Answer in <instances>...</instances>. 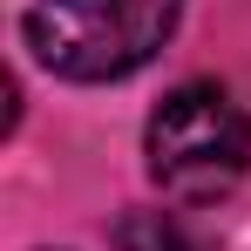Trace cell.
<instances>
[{
	"mask_svg": "<svg viewBox=\"0 0 251 251\" xmlns=\"http://www.w3.org/2000/svg\"><path fill=\"white\" fill-rule=\"evenodd\" d=\"M143 156H150V183L170 204H217L251 170V116L231 88L183 82L156 102L143 129Z\"/></svg>",
	"mask_w": 251,
	"mask_h": 251,
	"instance_id": "6da1fadb",
	"label": "cell"
},
{
	"mask_svg": "<svg viewBox=\"0 0 251 251\" xmlns=\"http://www.w3.org/2000/svg\"><path fill=\"white\" fill-rule=\"evenodd\" d=\"M183 21V0H34L21 34L61 82H123L156 61Z\"/></svg>",
	"mask_w": 251,
	"mask_h": 251,
	"instance_id": "7a4b0ae2",
	"label": "cell"
},
{
	"mask_svg": "<svg viewBox=\"0 0 251 251\" xmlns=\"http://www.w3.org/2000/svg\"><path fill=\"white\" fill-rule=\"evenodd\" d=\"M116 251H217L183 210H129L116 224Z\"/></svg>",
	"mask_w": 251,
	"mask_h": 251,
	"instance_id": "3957f363",
	"label": "cell"
}]
</instances>
